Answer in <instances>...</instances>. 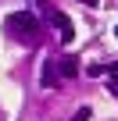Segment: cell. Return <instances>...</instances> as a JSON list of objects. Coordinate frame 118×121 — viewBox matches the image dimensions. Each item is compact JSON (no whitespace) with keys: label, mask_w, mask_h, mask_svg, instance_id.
<instances>
[{"label":"cell","mask_w":118,"mask_h":121,"mask_svg":"<svg viewBox=\"0 0 118 121\" xmlns=\"http://www.w3.org/2000/svg\"><path fill=\"white\" fill-rule=\"evenodd\" d=\"M4 29H7L11 36H36L39 22H36V14H29V11H14V14H7Z\"/></svg>","instance_id":"cell-1"},{"label":"cell","mask_w":118,"mask_h":121,"mask_svg":"<svg viewBox=\"0 0 118 121\" xmlns=\"http://www.w3.org/2000/svg\"><path fill=\"white\" fill-rule=\"evenodd\" d=\"M50 22L61 29V43H72V39H75V25H72V18H68V14L54 11V14H50Z\"/></svg>","instance_id":"cell-2"},{"label":"cell","mask_w":118,"mask_h":121,"mask_svg":"<svg viewBox=\"0 0 118 121\" xmlns=\"http://www.w3.org/2000/svg\"><path fill=\"white\" fill-rule=\"evenodd\" d=\"M57 75L61 78H75L79 75V57H65L61 64H57Z\"/></svg>","instance_id":"cell-3"},{"label":"cell","mask_w":118,"mask_h":121,"mask_svg":"<svg viewBox=\"0 0 118 121\" xmlns=\"http://www.w3.org/2000/svg\"><path fill=\"white\" fill-rule=\"evenodd\" d=\"M39 82H43L47 89H54L57 82H61V75H57V68L50 64V60H47V64H43V71H39Z\"/></svg>","instance_id":"cell-4"},{"label":"cell","mask_w":118,"mask_h":121,"mask_svg":"<svg viewBox=\"0 0 118 121\" xmlns=\"http://www.w3.org/2000/svg\"><path fill=\"white\" fill-rule=\"evenodd\" d=\"M90 117H93V110H90V107H79V110L72 114V121H90Z\"/></svg>","instance_id":"cell-5"},{"label":"cell","mask_w":118,"mask_h":121,"mask_svg":"<svg viewBox=\"0 0 118 121\" xmlns=\"http://www.w3.org/2000/svg\"><path fill=\"white\" fill-rule=\"evenodd\" d=\"M107 75H111V86L118 89V60H111V64H107Z\"/></svg>","instance_id":"cell-6"},{"label":"cell","mask_w":118,"mask_h":121,"mask_svg":"<svg viewBox=\"0 0 118 121\" xmlns=\"http://www.w3.org/2000/svg\"><path fill=\"white\" fill-rule=\"evenodd\" d=\"M104 71H107V64H90V68H86V75H93V78H100Z\"/></svg>","instance_id":"cell-7"},{"label":"cell","mask_w":118,"mask_h":121,"mask_svg":"<svg viewBox=\"0 0 118 121\" xmlns=\"http://www.w3.org/2000/svg\"><path fill=\"white\" fill-rule=\"evenodd\" d=\"M82 4H86V7H97V4H100V0H82Z\"/></svg>","instance_id":"cell-8"},{"label":"cell","mask_w":118,"mask_h":121,"mask_svg":"<svg viewBox=\"0 0 118 121\" xmlns=\"http://www.w3.org/2000/svg\"><path fill=\"white\" fill-rule=\"evenodd\" d=\"M114 36H118V29H114Z\"/></svg>","instance_id":"cell-9"}]
</instances>
